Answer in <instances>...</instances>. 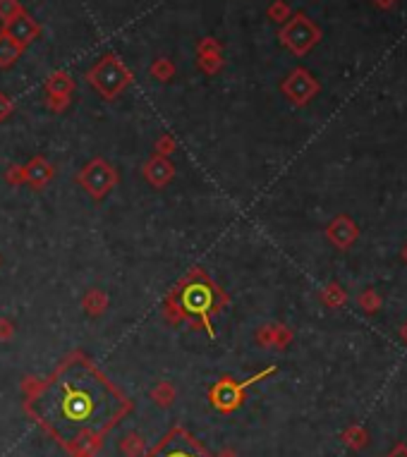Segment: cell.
<instances>
[{
    "mask_svg": "<svg viewBox=\"0 0 407 457\" xmlns=\"http://www.w3.org/2000/svg\"><path fill=\"white\" fill-rule=\"evenodd\" d=\"M127 410V398L80 352L68 357L29 403L34 419L68 448L101 440Z\"/></svg>",
    "mask_w": 407,
    "mask_h": 457,
    "instance_id": "6da1fadb",
    "label": "cell"
},
{
    "mask_svg": "<svg viewBox=\"0 0 407 457\" xmlns=\"http://www.w3.org/2000/svg\"><path fill=\"white\" fill-rule=\"evenodd\" d=\"M225 302L228 297L223 294V290L202 269H192L170 292L168 306L175 309V319L197 321L214 338L211 314H219Z\"/></svg>",
    "mask_w": 407,
    "mask_h": 457,
    "instance_id": "7a4b0ae2",
    "label": "cell"
},
{
    "mask_svg": "<svg viewBox=\"0 0 407 457\" xmlns=\"http://www.w3.org/2000/svg\"><path fill=\"white\" fill-rule=\"evenodd\" d=\"M87 82L94 87V91H98V96H103L105 101L118 98L132 82V72L118 55H103L91 70L87 72Z\"/></svg>",
    "mask_w": 407,
    "mask_h": 457,
    "instance_id": "3957f363",
    "label": "cell"
},
{
    "mask_svg": "<svg viewBox=\"0 0 407 457\" xmlns=\"http://www.w3.org/2000/svg\"><path fill=\"white\" fill-rule=\"evenodd\" d=\"M118 170L108 163L105 158H94L82 168V172L77 175V182L91 194L94 199H103L115 185H118Z\"/></svg>",
    "mask_w": 407,
    "mask_h": 457,
    "instance_id": "277c9868",
    "label": "cell"
},
{
    "mask_svg": "<svg viewBox=\"0 0 407 457\" xmlns=\"http://www.w3.org/2000/svg\"><path fill=\"white\" fill-rule=\"evenodd\" d=\"M147 457H209V453L187 431L172 428Z\"/></svg>",
    "mask_w": 407,
    "mask_h": 457,
    "instance_id": "5b68a950",
    "label": "cell"
},
{
    "mask_svg": "<svg viewBox=\"0 0 407 457\" xmlns=\"http://www.w3.org/2000/svg\"><path fill=\"white\" fill-rule=\"evenodd\" d=\"M281 41L286 43L293 53L302 55V53L309 51L316 41H319V29H316L306 17L297 15V17L290 20L288 24L281 29Z\"/></svg>",
    "mask_w": 407,
    "mask_h": 457,
    "instance_id": "8992f818",
    "label": "cell"
},
{
    "mask_svg": "<svg viewBox=\"0 0 407 457\" xmlns=\"http://www.w3.org/2000/svg\"><path fill=\"white\" fill-rule=\"evenodd\" d=\"M266 373H269V371L256 373L254 378H249V381H244V383L221 381L219 386L211 390V403L219 407L221 412H230V410H235V407H237L239 403H242V393H244V388H247L249 383H254V381H259V378H264Z\"/></svg>",
    "mask_w": 407,
    "mask_h": 457,
    "instance_id": "52a82bcc",
    "label": "cell"
},
{
    "mask_svg": "<svg viewBox=\"0 0 407 457\" xmlns=\"http://www.w3.org/2000/svg\"><path fill=\"white\" fill-rule=\"evenodd\" d=\"M3 31L10 38H13L15 43H20L22 48H27V46H31V43H34L36 38H38V34H41V27H38V22L31 17V15L22 13L15 20L5 22Z\"/></svg>",
    "mask_w": 407,
    "mask_h": 457,
    "instance_id": "ba28073f",
    "label": "cell"
},
{
    "mask_svg": "<svg viewBox=\"0 0 407 457\" xmlns=\"http://www.w3.org/2000/svg\"><path fill=\"white\" fill-rule=\"evenodd\" d=\"M316 89H319L316 87V82L311 80V75L304 70H295L293 75L283 82V91L288 93V98L295 103H299V105L309 101V98L316 93Z\"/></svg>",
    "mask_w": 407,
    "mask_h": 457,
    "instance_id": "9c48e42d",
    "label": "cell"
},
{
    "mask_svg": "<svg viewBox=\"0 0 407 457\" xmlns=\"http://www.w3.org/2000/svg\"><path fill=\"white\" fill-rule=\"evenodd\" d=\"M144 177L149 180V185L165 187L175 177V168H172L165 156H154V158H149L144 163Z\"/></svg>",
    "mask_w": 407,
    "mask_h": 457,
    "instance_id": "30bf717a",
    "label": "cell"
},
{
    "mask_svg": "<svg viewBox=\"0 0 407 457\" xmlns=\"http://www.w3.org/2000/svg\"><path fill=\"white\" fill-rule=\"evenodd\" d=\"M53 165L48 163L46 158H41V156H36V158H31L29 163L24 165V180L29 182L31 187H46L48 182L53 180Z\"/></svg>",
    "mask_w": 407,
    "mask_h": 457,
    "instance_id": "8fae6325",
    "label": "cell"
},
{
    "mask_svg": "<svg viewBox=\"0 0 407 457\" xmlns=\"http://www.w3.org/2000/svg\"><path fill=\"white\" fill-rule=\"evenodd\" d=\"M22 53H24V48H22L20 43H15L5 31H0V68L3 70L13 68V65L22 58Z\"/></svg>",
    "mask_w": 407,
    "mask_h": 457,
    "instance_id": "7c38bea8",
    "label": "cell"
},
{
    "mask_svg": "<svg viewBox=\"0 0 407 457\" xmlns=\"http://www.w3.org/2000/svg\"><path fill=\"white\" fill-rule=\"evenodd\" d=\"M72 89H75V82L68 72H53L46 80V93L48 96H70Z\"/></svg>",
    "mask_w": 407,
    "mask_h": 457,
    "instance_id": "4fadbf2b",
    "label": "cell"
},
{
    "mask_svg": "<svg viewBox=\"0 0 407 457\" xmlns=\"http://www.w3.org/2000/svg\"><path fill=\"white\" fill-rule=\"evenodd\" d=\"M105 304H108V297H105L103 292H98V290H91L84 299V306H87L89 314H101V311L105 309Z\"/></svg>",
    "mask_w": 407,
    "mask_h": 457,
    "instance_id": "5bb4252c",
    "label": "cell"
},
{
    "mask_svg": "<svg viewBox=\"0 0 407 457\" xmlns=\"http://www.w3.org/2000/svg\"><path fill=\"white\" fill-rule=\"evenodd\" d=\"M22 13H24V8H22L20 0H0V22H3V24L15 20Z\"/></svg>",
    "mask_w": 407,
    "mask_h": 457,
    "instance_id": "9a60e30c",
    "label": "cell"
},
{
    "mask_svg": "<svg viewBox=\"0 0 407 457\" xmlns=\"http://www.w3.org/2000/svg\"><path fill=\"white\" fill-rule=\"evenodd\" d=\"M199 68H202L206 75H216V72L223 68L221 53H204V55H199Z\"/></svg>",
    "mask_w": 407,
    "mask_h": 457,
    "instance_id": "2e32d148",
    "label": "cell"
},
{
    "mask_svg": "<svg viewBox=\"0 0 407 457\" xmlns=\"http://www.w3.org/2000/svg\"><path fill=\"white\" fill-rule=\"evenodd\" d=\"M151 75L156 77V80H161V82H168L170 77L175 75V68H172V63H170L168 58H158L151 65Z\"/></svg>",
    "mask_w": 407,
    "mask_h": 457,
    "instance_id": "e0dca14e",
    "label": "cell"
},
{
    "mask_svg": "<svg viewBox=\"0 0 407 457\" xmlns=\"http://www.w3.org/2000/svg\"><path fill=\"white\" fill-rule=\"evenodd\" d=\"M197 53L199 55H204V53H221V43L216 41V38L206 36V38H202V43L197 46Z\"/></svg>",
    "mask_w": 407,
    "mask_h": 457,
    "instance_id": "ac0fdd59",
    "label": "cell"
},
{
    "mask_svg": "<svg viewBox=\"0 0 407 457\" xmlns=\"http://www.w3.org/2000/svg\"><path fill=\"white\" fill-rule=\"evenodd\" d=\"M13 110H15V105H13V101H10V96L0 93V122L8 120L10 115H13Z\"/></svg>",
    "mask_w": 407,
    "mask_h": 457,
    "instance_id": "d6986e66",
    "label": "cell"
},
{
    "mask_svg": "<svg viewBox=\"0 0 407 457\" xmlns=\"http://www.w3.org/2000/svg\"><path fill=\"white\" fill-rule=\"evenodd\" d=\"M172 147H175V144H172L168 137H163V139H161L158 144H156V153H158V156H168V153H165V151H170Z\"/></svg>",
    "mask_w": 407,
    "mask_h": 457,
    "instance_id": "ffe728a7",
    "label": "cell"
},
{
    "mask_svg": "<svg viewBox=\"0 0 407 457\" xmlns=\"http://www.w3.org/2000/svg\"><path fill=\"white\" fill-rule=\"evenodd\" d=\"M48 103H51V108H65V105L70 103V96H48Z\"/></svg>",
    "mask_w": 407,
    "mask_h": 457,
    "instance_id": "44dd1931",
    "label": "cell"
},
{
    "mask_svg": "<svg viewBox=\"0 0 407 457\" xmlns=\"http://www.w3.org/2000/svg\"><path fill=\"white\" fill-rule=\"evenodd\" d=\"M269 15H271V17H276L278 22H281V20H283V15H286V5H283V3L273 5V8L269 10Z\"/></svg>",
    "mask_w": 407,
    "mask_h": 457,
    "instance_id": "7402d4cb",
    "label": "cell"
}]
</instances>
